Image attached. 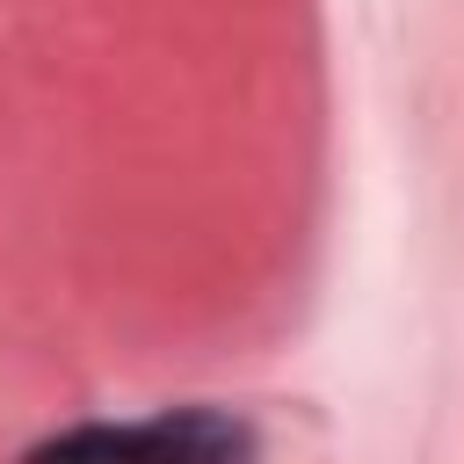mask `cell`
Returning a JSON list of instances; mask_svg holds the SVG:
<instances>
[{
    "mask_svg": "<svg viewBox=\"0 0 464 464\" xmlns=\"http://www.w3.org/2000/svg\"><path fill=\"white\" fill-rule=\"evenodd\" d=\"M22 464H261V435L232 406H160L145 420H80L22 450Z\"/></svg>",
    "mask_w": 464,
    "mask_h": 464,
    "instance_id": "obj_1",
    "label": "cell"
}]
</instances>
